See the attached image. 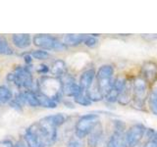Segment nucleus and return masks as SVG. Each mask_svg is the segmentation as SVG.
<instances>
[{
  "label": "nucleus",
  "mask_w": 157,
  "mask_h": 147,
  "mask_svg": "<svg viewBox=\"0 0 157 147\" xmlns=\"http://www.w3.org/2000/svg\"><path fill=\"white\" fill-rule=\"evenodd\" d=\"M49 71H50V69H49V67L45 65V64H41L40 66H38V69H37V72L39 74H41V75H45Z\"/></svg>",
  "instance_id": "obj_28"
},
{
  "label": "nucleus",
  "mask_w": 157,
  "mask_h": 147,
  "mask_svg": "<svg viewBox=\"0 0 157 147\" xmlns=\"http://www.w3.org/2000/svg\"><path fill=\"white\" fill-rule=\"evenodd\" d=\"M141 77L147 82L153 83L157 78V64L152 61L144 63L141 67Z\"/></svg>",
  "instance_id": "obj_12"
},
{
  "label": "nucleus",
  "mask_w": 157,
  "mask_h": 147,
  "mask_svg": "<svg viewBox=\"0 0 157 147\" xmlns=\"http://www.w3.org/2000/svg\"><path fill=\"white\" fill-rule=\"evenodd\" d=\"M146 127L142 124H135L127 130L125 134L126 143L128 147H136L144 137Z\"/></svg>",
  "instance_id": "obj_9"
},
{
  "label": "nucleus",
  "mask_w": 157,
  "mask_h": 147,
  "mask_svg": "<svg viewBox=\"0 0 157 147\" xmlns=\"http://www.w3.org/2000/svg\"><path fill=\"white\" fill-rule=\"evenodd\" d=\"M67 147H85V144L82 141V139L77 138H71L67 143Z\"/></svg>",
  "instance_id": "obj_27"
},
{
  "label": "nucleus",
  "mask_w": 157,
  "mask_h": 147,
  "mask_svg": "<svg viewBox=\"0 0 157 147\" xmlns=\"http://www.w3.org/2000/svg\"><path fill=\"white\" fill-rule=\"evenodd\" d=\"M12 41L16 47L20 49H25L31 45L32 38L31 36L28 33H17L12 36Z\"/></svg>",
  "instance_id": "obj_14"
},
{
  "label": "nucleus",
  "mask_w": 157,
  "mask_h": 147,
  "mask_svg": "<svg viewBox=\"0 0 157 147\" xmlns=\"http://www.w3.org/2000/svg\"><path fill=\"white\" fill-rule=\"evenodd\" d=\"M86 34H66L63 38V42L66 46H78L83 43Z\"/></svg>",
  "instance_id": "obj_17"
},
{
  "label": "nucleus",
  "mask_w": 157,
  "mask_h": 147,
  "mask_svg": "<svg viewBox=\"0 0 157 147\" xmlns=\"http://www.w3.org/2000/svg\"><path fill=\"white\" fill-rule=\"evenodd\" d=\"M142 37L146 39H157V34H142Z\"/></svg>",
  "instance_id": "obj_32"
},
{
  "label": "nucleus",
  "mask_w": 157,
  "mask_h": 147,
  "mask_svg": "<svg viewBox=\"0 0 157 147\" xmlns=\"http://www.w3.org/2000/svg\"><path fill=\"white\" fill-rule=\"evenodd\" d=\"M24 60L27 65H31L33 62V57L31 54H26V55H24Z\"/></svg>",
  "instance_id": "obj_31"
},
{
  "label": "nucleus",
  "mask_w": 157,
  "mask_h": 147,
  "mask_svg": "<svg viewBox=\"0 0 157 147\" xmlns=\"http://www.w3.org/2000/svg\"><path fill=\"white\" fill-rule=\"evenodd\" d=\"M83 43H85L86 46L93 48V47H95L97 45L98 40H97L96 36H94L93 34H91V36H86V39H85V41H83Z\"/></svg>",
  "instance_id": "obj_26"
},
{
  "label": "nucleus",
  "mask_w": 157,
  "mask_h": 147,
  "mask_svg": "<svg viewBox=\"0 0 157 147\" xmlns=\"http://www.w3.org/2000/svg\"><path fill=\"white\" fill-rule=\"evenodd\" d=\"M126 124L123 121L114 122V131L109 137L107 147H128L126 143Z\"/></svg>",
  "instance_id": "obj_8"
},
{
  "label": "nucleus",
  "mask_w": 157,
  "mask_h": 147,
  "mask_svg": "<svg viewBox=\"0 0 157 147\" xmlns=\"http://www.w3.org/2000/svg\"><path fill=\"white\" fill-rule=\"evenodd\" d=\"M74 101H75V103H77V104L81 105V106H85V107L90 106L92 104V102L90 98H88V96L82 92H81L78 96L74 98Z\"/></svg>",
  "instance_id": "obj_23"
},
{
  "label": "nucleus",
  "mask_w": 157,
  "mask_h": 147,
  "mask_svg": "<svg viewBox=\"0 0 157 147\" xmlns=\"http://www.w3.org/2000/svg\"><path fill=\"white\" fill-rule=\"evenodd\" d=\"M66 122L63 114H54L29 126L25 132L24 139L29 147H51L57 140V130Z\"/></svg>",
  "instance_id": "obj_1"
},
{
  "label": "nucleus",
  "mask_w": 157,
  "mask_h": 147,
  "mask_svg": "<svg viewBox=\"0 0 157 147\" xmlns=\"http://www.w3.org/2000/svg\"><path fill=\"white\" fill-rule=\"evenodd\" d=\"M141 147H157V142L154 139L147 140Z\"/></svg>",
  "instance_id": "obj_30"
},
{
  "label": "nucleus",
  "mask_w": 157,
  "mask_h": 147,
  "mask_svg": "<svg viewBox=\"0 0 157 147\" xmlns=\"http://www.w3.org/2000/svg\"><path fill=\"white\" fill-rule=\"evenodd\" d=\"M36 96H37V100L39 103V106L44 107V108H48V109H54L58 106V103L56 100H53L51 98H48L46 96L42 95L41 93L36 92Z\"/></svg>",
  "instance_id": "obj_18"
},
{
  "label": "nucleus",
  "mask_w": 157,
  "mask_h": 147,
  "mask_svg": "<svg viewBox=\"0 0 157 147\" xmlns=\"http://www.w3.org/2000/svg\"><path fill=\"white\" fill-rule=\"evenodd\" d=\"M25 100H26V104L29 105L31 107H39V103L37 100L36 92L33 90H25L24 91Z\"/></svg>",
  "instance_id": "obj_20"
},
{
  "label": "nucleus",
  "mask_w": 157,
  "mask_h": 147,
  "mask_svg": "<svg viewBox=\"0 0 157 147\" xmlns=\"http://www.w3.org/2000/svg\"><path fill=\"white\" fill-rule=\"evenodd\" d=\"M99 123V116L96 114H86L78 118L75 126V134L78 139L90 135L92 130Z\"/></svg>",
  "instance_id": "obj_5"
},
{
  "label": "nucleus",
  "mask_w": 157,
  "mask_h": 147,
  "mask_svg": "<svg viewBox=\"0 0 157 147\" xmlns=\"http://www.w3.org/2000/svg\"><path fill=\"white\" fill-rule=\"evenodd\" d=\"M15 147H29L28 145H27V143L25 141H23V140H20V141H18L16 144H15Z\"/></svg>",
  "instance_id": "obj_33"
},
{
  "label": "nucleus",
  "mask_w": 157,
  "mask_h": 147,
  "mask_svg": "<svg viewBox=\"0 0 157 147\" xmlns=\"http://www.w3.org/2000/svg\"><path fill=\"white\" fill-rule=\"evenodd\" d=\"M7 81L13 82L15 85L20 88H26L27 90H33V78L32 73L28 67H17L14 72L7 76Z\"/></svg>",
  "instance_id": "obj_4"
},
{
  "label": "nucleus",
  "mask_w": 157,
  "mask_h": 147,
  "mask_svg": "<svg viewBox=\"0 0 157 147\" xmlns=\"http://www.w3.org/2000/svg\"><path fill=\"white\" fill-rule=\"evenodd\" d=\"M144 77H136L132 81V102L135 107L141 109L148 95V85Z\"/></svg>",
  "instance_id": "obj_7"
},
{
  "label": "nucleus",
  "mask_w": 157,
  "mask_h": 147,
  "mask_svg": "<svg viewBox=\"0 0 157 147\" xmlns=\"http://www.w3.org/2000/svg\"><path fill=\"white\" fill-rule=\"evenodd\" d=\"M33 43L42 50H55L63 51L66 50L67 46L63 41L49 34H36L33 37Z\"/></svg>",
  "instance_id": "obj_6"
},
{
  "label": "nucleus",
  "mask_w": 157,
  "mask_h": 147,
  "mask_svg": "<svg viewBox=\"0 0 157 147\" xmlns=\"http://www.w3.org/2000/svg\"><path fill=\"white\" fill-rule=\"evenodd\" d=\"M37 92L48 98H51L57 102L60 101L63 91L62 83L58 77L43 76L38 80L37 82Z\"/></svg>",
  "instance_id": "obj_2"
},
{
  "label": "nucleus",
  "mask_w": 157,
  "mask_h": 147,
  "mask_svg": "<svg viewBox=\"0 0 157 147\" xmlns=\"http://www.w3.org/2000/svg\"><path fill=\"white\" fill-rule=\"evenodd\" d=\"M87 96L91 100V102H98L104 99V96H103V94L100 92L99 88L97 87L96 82L93 83V85L91 86L90 91L87 92Z\"/></svg>",
  "instance_id": "obj_21"
},
{
  "label": "nucleus",
  "mask_w": 157,
  "mask_h": 147,
  "mask_svg": "<svg viewBox=\"0 0 157 147\" xmlns=\"http://www.w3.org/2000/svg\"><path fill=\"white\" fill-rule=\"evenodd\" d=\"M96 77V72L94 69H88L85 72L82 73L80 77V81H78V85L81 88V92L85 93L87 95V92L90 91L91 86L94 83V80Z\"/></svg>",
  "instance_id": "obj_11"
},
{
  "label": "nucleus",
  "mask_w": 157,
  "mask_h": 147,
  "mask_svg": "<svg viewBox=\"0 0 157 147\" xmlns=\"http://www.w3.org/2000/svg\"><path fill=\"white\" fill-rule=\"evenodd\" d=\"M0 54L2 55H12L14 54L13 48L8 44L6 39L0 37Z\"/></svg>",
  "instance_id": "obj_24"
},
{
  "label": "nucleus",
  "mask_w": 157,
  "mask_h": 147,
  "mask_svg": "<svg viewBox=\"0 0 157 147\" xmlns=\"http://www.w3.org/2000/svg\"><path fill=\"white\" fill-rule=\"evenodd\" d=\"M103 126L101 123L99 122L96 125V126L92 130V131L88 135L87 138V145L90 147H97L98 144L100 143V141L103 137Z\"/></svg>",
  "instance_id": "obj_13"
},
{
  "label": "nucleus",
  "mask_w": 157,
  "mask_h": 147,
  "mask_svg": "<svg viewBox=\"0 0 157 147\" xmlns=\"http://www.w3.org/2000/svg\"><path fill=\"white\" fill-rule=\"evenodd\" d=\"M31 55L33 58L36 59V60H45V59H47L49 56H50V54L45 50L39 49V50H34L33 52H32Z\"/></svg>",
  "instance_id": "obj_25"
},
{
  "label": "nucleus",
  "mask_w": 157,
  "mask_h": 147,
  "mask_svg": "<svg viewBox=\"0 0 157 147\" xmlns=\"http://www.w3.org/2000/svg\"><path fill=\"white\" fill-rule=\"evenodd\" d=\"M132 101V82L128 81L126 88L118 97V102L123 106H127Z\"/></svg>",
  "instance_id": "obj_15"
},
{
  "label": "nucleus",
  "mask_w": 157,
  "mask_h": 147,
  "mask_svg": "<svg viewBox=\"0 0 157 147\" xmlns=\"http://www.w3.org/2000/svg\"><path fill=\"white\" fill-rule=\"evenodd\" d=\"M0 147H15V144L11 140H2L0 141Z\"/></svg>",
  "instance_id": "obj_29"
},
{
  "label": "nucleus",
  "mask_w": 157,
  "mask_h": 147,
  "mask_svg": "<svg viewBox=\"0 0 157 147\" xmlns=\"http://www.w3.org/2000/svg\"><path fill=\"white\" fill-rule=\"evenodd\" d=\"M113 76H114V67L108 64L100 66L96 72V85L104 97L110 92L114 85L115 80H113Z\"/></svg>",
  "instance_id": "obj_3"
},
{
  "label": "nucleus",
  "mask_w": 157,
  "mask_h": 147,
  "mask_svg": "<svg viewBox=\"0 0 157 147\" xmlns=\"http://www.w3.org/2000/svg\"><path fill=\"white\" fill-rule=\"evenodd\" d=\"M50 71L52 73V75L55 76V77H61L64 75L67 74V65L61 59H58L53 62Z\"/></svg>",
  "instance_id": "obj_16"
},
{
  "label": "nucleus",
  "mask_w": 157,
  "mask_h": 147,
  "mask_svg": "<svg viewBox=\"0 0 157 147\" xmlns=\"http://www.w3.org/2000/svg\"><path fill=\"white\" fill-rule=\"evenodd\" d=\"M59 80L62 83V91L65 96L75 98L81 93V88L80 85H78V82L76 81L75 77L73 76L66 74L63 77H59Z\"/></svg>",
  "instance_id": "obj_10"
},
{
  "label": "nucleus",
  "mask_w": 157,
  "mask_h": 147,
  "mask_svg": "<svg viewBox=\"0 0 157 147\" xmlns=\"http://www.w3.org/2000/svg\"><path fill=\"white\" fill-rule=\"evenodd\" d=\"M13 98V93L7 86L0 85V104H6L11 102Z\"/></svg>",
  "instance_id": "obj_22"
},
{
  "label": "nucleus",
  "mask_w": 157,
  "mask_h": 147,
  "mask_svg": "<svg viewBox=\"0 0 157 147\" xmlns=\"http://www.w3.org/2000/svg\"><path fill=\"white\" fill-rule=\"evenodd\" d=\"M148 105L152 114L157 116V85H155L149 92Z\"/></svg>",
  "instance_id": "obj_19"
}]
</instances>
